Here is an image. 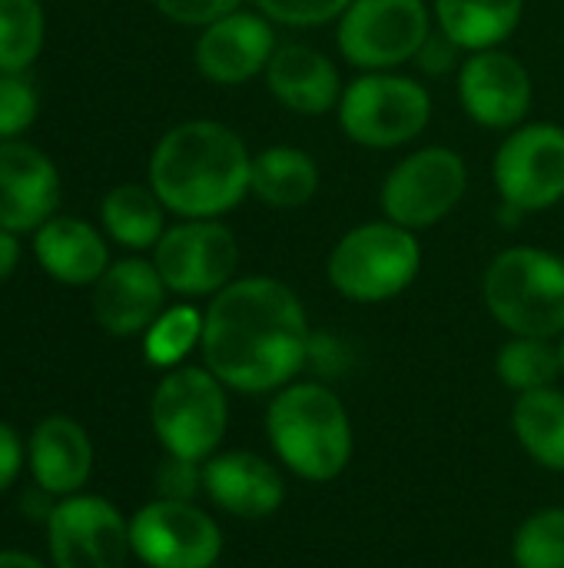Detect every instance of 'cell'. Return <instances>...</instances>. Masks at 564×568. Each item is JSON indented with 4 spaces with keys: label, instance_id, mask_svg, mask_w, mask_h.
<instances>
[{
    "label": "cell",
    "instance_id": "cell-10",
    "mask_svg": "<svg viewBox=\"0 0 564 568\" xmlns=\"http://www.w3.org/2000/svg\"><path fill=\"white\" fill-rule=\"evenodd\" d=\"M469 190L465 156L452 146H422L402 156L379 186V210L386 220L422 233L455 213Z\"/></svg>",
    "mask_w": 564,
    "mask_h": 568
},
{
    "label": "cell",
    "instance_id": "cell-13",
    "mask_svg": "<svg viewBox=\"0 0 564 568\" xmlns=\"http://www.w3.org/2000/svg\"><path fill=\"white\" fill-rule=\"evenodd\" d=\"M47 542L53 568H126L130 519L103 496H66L47 516Z\"/></svg>",
    "mask_w": 564,
    "mask_h": 568
},
{
    "label": "cell",
    "instance_id": "cell-18",
    "mask_svg": "<svg viewBox=\"0 0 564 568\" xmlns=\"http://www.w3.org/2000/svg\"><path fill=\"white\" fill-rule=\"evenodd\" d=\"M166 283L153 260L126 256L106 266L93 283V320L110 336H143L150 323L166 310Z\"/></svg>",
    "mask_w": 564,
    "mask_h": 568
},
{
    "label": "cell",
    "instance_id": "cell-14",
    "mask_svg": "<svg viewBox=\"0 0 564 568\" xmlns=\"http://www.w3.org/2000/svg\"><path fill=\"white\" fill-rule=\"evenodd\" d=\"M455 90L465 116L475 126L502 130V133L522 126L535 100V83L529 67L505 47L465 53L455 73Z\"/></svg>",
    "mask_w": 564,
    "mask_h": 568
},
{
    "label": "cell",
    "instance_id": "cell-32",
    "mask_svg": "<svg viewBox=\"0 0 564 568\" xmlns=\"http://www.w3.org/2000/svg\"><path fill=\"white\" fill-rule=\"evenodd\" d=\"M156 493L160 499L196 503V496L203 493V463L166 456L156 469Z\"/></svg>",
    "mask_w": 564,
    "mask_h": 568
},
{
    "label": "cell",
    "instance_id": "cell-21",
    "mask_svg": "<svg viewBox=\"0 0 564 568\" xmlns=\"http://www.w3.org/2000/svg\"><path fill=\"white\" fill-rule=\"evenodd\" d=\"M33 256L47 276L66 286H93L110 266L103 233L93 223L63 213L50 216L33 233Z\"/></svg>",
    "mask_w": 564,
    "mask_h": 568
},
{
    "label": "cell",
    "instance_id": "cell-26",
    "mask_svg": "<svg viewBox=\"0 0 564 568\" xmlns=\"http://www.w3.org/2000/svg\"><path fill=\"white\" fill-rule=\"evenodd\" d=\"M495 376L515 396L555 386L562 376V356L555 339L512 336L495 356Z\"/></svg>",
    "mask_w": 564,
    "mask_h": 568
},
{
    "label": "cell",
    "instance_id": "cell-15",
    "mask_svg": "<svg viewBox=\"0 0 564 568\" xmlns=\"http://www.w3.org/2000/svg\"><path fill=\"white\" fill-rule=\"evenodd\" d=\"M273 27L276 23L269 17L246 7L203 27L193 50L199 77L216 87H243L263 77L279 47Z\"/></svg>",
    "mask_w": 564,
    "mask_h": 568
},
{
    "label": "cell",
    "instance_id": "cell-17",
    "mask_svg": "<svg viewBox=\"0 0 564 568\" xmlns=\"http://www.w3.org/2000/svg\"><path fill=\"white\" fill-rule=\"evenodd\" d=\"M203 496L233 519L259 523L283 509L286 479L266 456L233 449L203 463Z\"/></svg>",
    "mask_w": 564,
    "mask_h": 568
},
{
    "label": "cell",
    "instance_id": "cell-31",
    "mask_svg": "<svg viewBox=\"0 0 564 568\" xmlns=\"http://www.w3.org/2000/svg\"><path fill=\"white\" fill-rule=\"evenodd\" d=\"M276 27H326L336 23L352 0H253Z\"/></svg>",
    "mask_w": 564,
    "mask_h": 568
},
{
    "label": "cell",
    "instance_id": "cell-24",
    "mask_svg": "<svg viewBox=\"0 0 564 568\" xmlns=\"http://www.w3.org/2000/svg\"><path fill=\"white\" fill-rule=\"evenodd\" d=\"M103 233L126 250H153L166 233V206L146 183H120L100 203Z\"/></svg>",
    "mask_w": 564,
    "mask_h": 568
},
{
    "label": "cell",
    "instance_id": "cell-8",
    "mask_svg": "<svg viewBox=\"0 0 564 568\" xmlns=\"http://www.w3.org/2000/svg\"><path fill=\"white\" fill-rule=\"evenodd\" d=\"M499 210L512 220L545 213L564 200V126L535 120L505 133L492 160Z\"/></svg>",
    "mask_w": 564,
    "mask_h": 568
},
{
    "label": "cell",
    "instance_id": "cell-4",
    "mask_svg": "<svg viewBox=\"0 0 564 568\" xmlns=\"http://www.w3.org/2000/svg\"><path fill=\"white\" fill-rule=\"evenodd\" d=\"M482 300L512 336L562 339L564 260L539 246H509L485 266Z\"/></svg>",
    "mask_w": 564,
    "mask_h": 568
},
{
    "label": "cell",
    "instance_id": "cell-12",
    "mask_svg": "<svg viewBox=\"0 0 564 568\" xmlns=\"http://www.w3.org/2000/svg\"><path fill=\"white\" fill-rule=\"evenodd\" d=\"M130 546L146 568H216L223 529L196 503L156 496L130 516Z\"/></svg>",
    "mask_w": 564,
    "mask_h": 568
},
{
    "label": "cell",
    "instance_id": "cell-23",
    "mask_svg": "<svg viewBox=\"0 0 564 568\" xmlns=\"http://www.w3.org/2000/svg\"><path fill=\"white\" fill-rule=\"evenodd\" d=\"M322 173L312 153L299 146H266L253 153L249 170V196H256L269 210H299L319 193Z\"/></svg>",
    "mask_w": 564,
    "mask_h": 568
},
{
    "label": "cell",
    "instance_id": "cell-37",
    "mask_svg": "<svg viewBox=\"0 0 564 568\" xmlns=\"http://www.w3.org/2000/svg\"><path fill=\"white\" fill-rule=\"evenodd\" d=\"M20 263V240L10 230H0V283L17 270Z\"/></svg>",
    "mask_w": 564,
    "mask_h": 568
},
{
    "label": "cell",
    "instance_id": "cell-34",
    "mask_svg": "<svg viewBox=\"0 0 564 568\" xmlns=\"http://www.w3.org/2000/svg\"><path fill=\"white\" fill-rule=\"evenodd\" d=\"M349 366H352V353H349V346L336 333H312L309 336L306 369H312L316 379L329 383V379L342 376Z\"/></svg>",
    "mask_w": 564,
    "mask_h": 568
},
{
    "label": "cell",
    "instance_id": "cell-27",
    "mask_svg": "<svg viewBox=\"0 0 564 568\" xmlns=\"http://www.w3.org/2000/svg\"><path fill=\"white\" fill-rule=\"evenodd\" d=\"M203 343V310L193 303L166 306L143 333V356L156 369H176Z\"/></svg>",
    "mask_w": 564,
    "mask_h": 568
},
{
    "label": "cell",
    "instance_id": "cell-35",
    "mask_svg": "<svg viewBox=\"0 0 564 568\" xmlns=\"http://www.w3.org/2000/svg\"><path fill=\"white\" fill-rule=\"evenodd\" d=\"M462 60H465L462 50L435 27V30L429 33V40L422 43V50H419V57H416L412 63H419V70L429 73V77H445V73L459 70Z\"/></svg>",
    "mask_w": 564,
    "mask_h": 568
},
{
    "label": "cell",
    "instance_id": "cell-39",
    "mask_svg": "<svg viewBox=\"0 0 564 568\" xmlns=\"http://www.w3.org/2000/svg\"><path fill=\"white\" fill-rule=\"evenodd\" d=\"M558 356H562V376H564V336L558 339Z\"/></svg>",
    "mask_w": 564,
    "mask_h": 568
},
{
    "label": "cell",
    "instance_id": "cell-16",
    "mask_svg": "<svg viewBox=\"0 0 564 568\" xmlns=\"http://www.w3.org/2000/svg\"><path fill=\"white\" fill-rule=\"evenodd\" d=\"M60 206L53 160L23 140H0V230L37 233Z\"/></svg>",
    "mask_w": 564,
    "mask_h": 568
},
{
    "label": "cell",
    "instance_id": "cell-30",
    "mask_svg": "<svg viewBox=\"0 0 564 568\" xmlns=\"http://www.w3.org/2000/svg\"><path fill=\"white\" fill-rule=\"evenodd\" d=\"M40 97L27 73H0V140H20L37 123Z\"/></svg>",
    "mask_w": 564,
    "mask_h": 568
},
{
    "label": "cell",
    "instance_id": "cell-9",
    "mask_svg": "<svg viewBox=\"0 0 564 568\" xmlns=\"http://www.w3.org/2000/svg\"><path fill=\"white\" fill-rule=\"evenodd\" d=\"M435 30L425 0H352L336 20V47L359 73L412 63Z\"/></svg>",
    "mask_w": 564,
    "mask_h": 568
},
{
    "label": "cell",
    "instance_id": "cell-22",
    "mask_svg": "<svg viewBox=\"0 0 564 568\" xmlns=\"http://www.w3.org/2000/svg\"><path fill=\"white\" fill-rule=\"evenodd\" d=\"M525 0H432L435 27L462 50L502 47L522 23Z\"/></svg>",
    "mask_w": 564,
    "mask_h": 568
},
{
    "label": "cell",
    "instance_id": "cell-6",
    "mask_svg": "<svg viewBox=\"0 0 564 568\" xmlns=\"http://www.w3.org/2000/svg\"><path fill=\"white\" fill-rule=\"evenodd\" d=\"M150 426L166 456L206 463L219 453L229 426L226 386L206 366L166 369L150 399Z\"/></svg>",
    "mask_w": 564,
    "mask_h": 568
},
{
    "label": "cell",
    "instance_id": "cell-36",
    "mask_svg": "<svg viewBox=\"0 0 564 568\" xmlns=\"http://www.w3.org/2000/svg\"><path fill=\"white\" fill-rule=\"evenodd\" d=\"M23 443L17 436L13 426L0 423V493H7L17 479H20V469H23Z\"/></svg>",
    "mask_w": 564,
    "mask_h": 568
},
{
    "label": "cell",
    "instance_id": "cell-1",
    "mask_svg": "<svg viewBox=\"0 0 564 568\" xmlns=\"http://www.w3.org/2000/svg\"><path fill=\"white\" fill-rule=\"evenodd\" d=\"M309 316L276 276H236L203 310V366L246 396H273L306 369Z\"/></svg>",
    "mask_w": 564,
    "mask_h": 568
},
{
    "label": "cell",
    "instance_id": "cell-29",
    "mask_svg": "<svg viewBox=\"0 0 564 568\" xmlns=\"http://www.w3.org/2000/svg\"><path fill=\"white\" fill-rule=\"evenodd\" d=\"M515 568H564V506L532 513L512 539Z\"/></svg>",
    "mask_w": 564,
    "mask_h": 568
},
{
    "label": "cell",
    "instance_id": "cell-19",
    "mask_svg": "<svg viewBox=\"0 0 564 568\" xmlns=\"http://www.w3.org/2000/svg\"><path fill=\"white\" fill-rule=\"evenodd\" d=\"M263 80L276 103L299 116L332 113L346 90L339 67L309 43H279Z\"/></svg>",
    "mask_w": 564,
    "mask_h": 568
},
{
    "label": "cell",
    "instance_id": "cell-28",
    "mask_svg": "<svg viewBox=\"0 0 564 568\" xmlns=\"http://www.w3.org/2000/svg\"><path fill=\"white\" fill-rule=\"evenodd\" d=\"M47 40L40 0H0V73H27Z\"/></svg>",
    "mask_w": 564,
    "mask_h": 568
},
{
    "label": "cell",
    "instance_id": "cell-38",
    "mask_svg": "<svg viewBox=\"0 0 564 568\" xmlns=\"http://www.w3.org/2000/svg\"><path fill=\"white\" fill-rule=\"evenodd\" d=\"M0 568H50V566H43L37 556L13 552V549H0Z\"/></svg>",
    "mask_w": 564,
    "mask_h": 568
},
{
    "label": "cell",
    "instance_id": "cell-20",
    "mask_svg": "<svg viewBox=\"0 0 564 568\" xmlns=\"http://www.w3.org/2000/svg\"><path fill=\"white\" fill-rule=\"evenodd\" d=\"M27 466L37 489H43L47 496L53 499L76 496L93 473V443L76 419L47 416L30 433Z\"/></svg>",
    "mask_w": 564,
    "mask_h": 568
},
{
    "label": "cell",
    "instance_id": "cell-3",
    "mask_svg": "<svg viewBox=\"0 0 564 568\" xmlns=\"http://www.w3.org/2000/svg\"><path fill=\"white\" fill-rule=\"evenodd\" d=\"M266 436L276 459L306 483L339 479L356 453L349 409L322 379H293L273 393Z\"/></svg>",
    "mask_w": 564,
    "mask_h": 568
},
{
    "label": "cell",
    "instance_id": "cell-33",
    "mask_svg": "<svg viewBox=\"0 0 564 568\" xmlns=\"http://www.w3.org/2000/svg\"><path fill=\"white\" fill-rule=\"evenodd\" d=\"M153 7L180 27H209L219 17L233 13L243 7V0H153Z\"/></svg>",
    "mask_w": 564,
    "mask_h": 568
},
{
    "label": "cell",
    "instance_id": "cell-7",
    "mask_svg": "<svg viewBox=\"0 0 564 568\" xmlns=\"http://www.w3.org/2000/svg\"><path fill=\"white\" fill-rule=\"evenodd\" d=\"M346 140L366 150H399L419 140L432 120L429 87L396 70L359 73L336 106Z\"/></svg>",
    "mask_w": 564,
    "mask_h": 568
},
{
    "label": "cell",
    "instance_id": "cell-2",
    "mask_svg": "<svg viewBox=\"0 0 564 568\" xmlns=\"http://www.w3.org/2000/svg\"><path fill=\"white\" fill-rule=\"evenodd\" d=\"M253 153L219 120H183L150 156V186L180 220H223L249 196Z\"/></svg>",
    "mask_w": 564,
    "mask_h": 568
},
{
    "label": "cell",
    "instance_id": "cell-5",
    "mask_svg": "<svg viewBox=\"0 0 564 568\" xmlns=\"http://www.w3.org/2000/svg\"><path fill=\"white\" fill-rule=\"evenodd\" d=\"M422 270L419 233L392 223L369 220L346 230L326 260L329 286L349 303H389L402 296Z\"/></svg>",
    "mask_w": 564,
    "mask_h": 568
},
{
    "label": "cell",
    "instance_id": "cell-11",
    "mask_svg": "<svg viewBox=\"0 0 564 568\" xmlns=\"http://www.w3.org/2000/svg\"><path fill=\"white\" fill-rule=\"evenodd\" d=\"M153 266L183 300L216 296L236 280L239 240L223 220H180L153 246Z\"/></svg>",
    "mask_w": 564,
    "mask_h": 568
},
{
    "label": "cell",
    "instance_id": "cell-25",
    "mask_svg": "<svg viewBox=\"0 0 564 568\" xmlns=\"http://www.w3.org/2000/svg\"><path fill=\"white\" fill-rule=\"evenodd\" d=\"M512 429L542 469L564 473V393L548 386L522 393L512 406Z\"/></svg>",
    "mask_w": 564,
    "mask_h": 568
}]
</instances>
